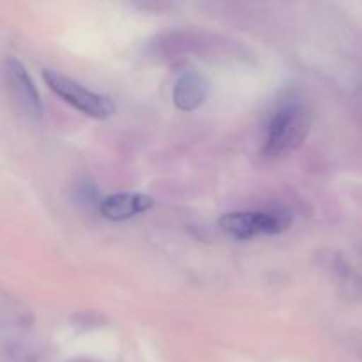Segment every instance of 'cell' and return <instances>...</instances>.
Listing matches in <instances>:
<instances>
[{"label": "cell", "instance_id": "cell-3", "mask_svg": "<svg viewBox=\"0 0 362 362\" xmlns=\"http://www.w3.org/2000/svg\"><path fill=\"white\" fill-rule=\"evenodd\" d=\"M292 225V216L286 211H235L221 216L219 226L228 237L250 240L260 235H279Z\"/></svg>", "mask_w": 362, "mask_h": 362}, {"label": "cell", "instance_id": "cell-5", "mask_svg": "<svg viewBox=\"0 0 362 362\" xmlns=\"http://www.w3.org/2000/svg\"><path fill=\"white\" fill-rule=\"evenodd\" d=\"M154 207V198L145 193H115L103 198L99 212L110 221H126Z\"/></svg>", "mask_w": 362, "mask_h": 362}, {"label": "cell", "instance_id": "cell-1", "mask_svg": "<svg viewBox=\"0 0 362 362\" xmlns=\"http://www.w3.org/2000/svg\"><path fill=\"white\" fill-rule=\"evenodd\" d=\"M310 129L311 113L308 106L297 98L285 99L269 117L264 131V141H262V152L269 159L292 154L304 144Z\"/></svg>", "mask_w": 362, "mask_h": 362}, {"label": "cell", "instance_id": "cell-4", "mask_svg": "<svg viewBox=\"0 0 362 362\" xmlns=\"http://www.w3.org/2000/svg\"><path fill=\"white\" fill-rule=\"evenodd\" d=\"M4 76L14 106L30 119H39L42 113L41 95L23 64L14 57H7L4 60Z\"/></svg>", "mask_w": 362, "mask_h": 362}, {"label": "cell", "instance_id": "cell-6", "mask_svg": "<svg viewBox=\"0 0 362 362\" xmlns=\"http://www.w3.org/2000/svg\"><path fill=\"white\" fill-rule=\"evenodd\" d=\"M209 88L211 83L202 73L194 71L184 73L173 87V105L180 112H193L204 105L209 95Z\"/></svg>", "mask_w": 362, "mask_h": 362}, {"label": "cell", "instance_id": "cell-2", "mask_svg": "<svg viewBox=\"0 0 362 362\" xmlns=\"http://www.w3.org/2000/svg\"><path fill=\"white\" fill-rule=\"evenodd\" d=\"M42 78H45V83L48 85L53 94H57L64 103H67L90 119L103 120L115 113V105L108 95L83 87L66 74L57 73L53 69H42Z\"/></svg>", "mask_w": 362, "mask_h": 362}]
</instances>
